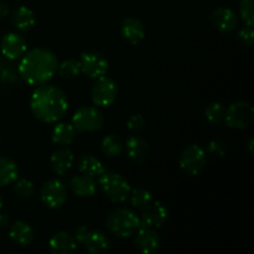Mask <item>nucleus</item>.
<instances>
[{
    "mask_svg": "<svg viewBox=\"0 0 254 254\" xmlns=\"http://www.w3.org/2000/svg\"><path fill=\"white\" fill-rule=\"evenodd\" d=\"M30 109L37 121L46 124L57 123L68 111V98L61 88L45 83L32 93Z\"/></svg>",
    "mask_w": 254,
    "mask_h": 254,
    "instance_id": "1",
    "label": "nucleus"
},
{
    "mask_svg": "<svg viewBox=\"0 0 254 254\" xmlns=\"http://www.w3.org/2000/svg\"><path fill=\"white\" fill-rule=\"evenodd\" d=\"M59 60L51 50L34 49L25 52L19 64V74L30 86L47 83L56 74Z\"/></svg>",
    "mask_w": 254,
    "mask_h": 254,
    "instance_id": "2",
    "label": "nucleus"
},
{
    "mask_svg": "<svg viewBox=\"0 0 254 254\" xmlns=\"http://www.w3.org/2000/svg\"><path fill=\"white\" fill-rule=\"evenodd\" d=\"M139 226H140L139 216L126 207L114 208L106 217V227L108 232L122 240L131 237L136 232Z\"/></svg>",
    "mask_w": 254,
    "mask_h": 254,
    "instance_id": "3",
    "label": "nucleus"
},
{
    "mask_svg": "<svg viewBox=\"0 0 254 254\" xmlns=\"http://www.w3.org/2000/svg\"><path fill=\"white\" fill-rule=\"evenodd\" d=\"M98 185L102 192L113 203H123L130 195V184L124 176L113 171H104L98 176Z\"/></svg>",
    "mask_w": 254,
    "mask_h": 254,
    "instance_id": "4",
    "label": "nucleus"
},
{
    "mask_svg": "<svg viewBox=\"0 0 254 254\" xmlns=\"http://www.w3.org/2000/svg\"><path fill=\"white\" fill-rule=\"evenodd\" d=\"M103 114L96 107H81L72 117V126L81 133H96L103 128Z\"/></svg>",
    "mask_w": 254,
    "mask_h": 254,
    "instance_id": "5",
    "label": "nucleus"
},
{
    "mask_svg": "<svg viewBox=\"0 0 254 254\" xmlns=\"http://www.w3.org/2000/svg\"><path fill=\"white\" fill-rule=\"evenodd\" d=\"M226 126L237 130L250 128L254 122V108L248 102H236L226 108L225 121Z\"/></svg>",
    "mask_w": 254,
    "mask_h": 254,
    "instance_id": "6",
    "label": "nucleus"
},
{
    "mask_svg": "<svg viewBox=\"0 0 254 254\" xmlns=\"http://www.w3.org/2000/svg\"><path fill=\"white\" fill-rule=\"evenodd\" d=\"M180 169L189 176H197L206 165V151L198 144L188 145L179 156Z\"/></svg>",
    "mask_w": 254,
    "mask_h": 254,
    "instance_id": "7",
    "label": "nucleus"
},
{
    "mask_svg": "<svg viewBox=\"0 0 254 254\" xmlns=\"http://www.w3.org/2000/svg\"><path fill=\"white\" fill-rule=\"evenodd\" d=\"M92 102L97 107H109L118 97V86L112 78L102 76L96 78L91 89Z\"/></svg>",
    "mask_w": 254,
    "mask_h": 254,
    "instance_id": "8",
    "label": "nucleus"
},
{
    "mask_svg": "<svg viewBox=\"0 0 254 254\" xmlns=\"http://www.w3.org/2000/svg\"><path fill=\"white\" fill-rule=\"evenodd\" d=\"M40 200L47 208H51V210L62 207L67 201L66 186L57 179H50L41 186Z\"/></svg>",
    "mask_w": 254,
    "mask_h": 254,
    "instance_id": "9",
    "label": "nucleus"
},
{
    "mask_svg": "<svg viewBox=\"0 0 254 254\" xmlns=\"http://www.w3.org/2000/svg\"><path fill=\"white\" fill-rule=\"evenodd\" d=\"M169 218V211L164 203L158 200H151L146 206L141 208L140 226L150 228H160L166 223Z\"/></svg>",
    "mask_w": 254,
    "mask_h": 254,
    "instance_id": "10",
    "label": "nucleus"
},
{
    "mask_svg": "<svg viewBox=\"0 0 254 254\" xmlns=\"http://www.w3.org/2000/svg\"><path fill=\"white\" fill-rule=\"evenodd\" d=\"M79 64H81V72L93 79L106 76L109 68L108 60L102 54L94 51L83 52L81 55Z\"/></svg>",
    "mask_w": 254,
    "mask_h": 254,
    "instance_id": "11",
    "label": "nucleus"
},
{
    "mask_svg": "<svg viewBox=\"0 0 254 254\" xmlns=\"http://www.w3.org/2000/svg\"><path fill=\"white\" fill-rule=\"evenodd\" d=\"M135 235V247L143 254H155L160 250L161 241L154 228L139 226Z\"/></svg>",
    "mask_w": 254,
    "mask_h": 254,
    "instance_id": "12",
    "label": "nucleus"
},
{
    "mask_svg": "<svg viewBox=\"0 0 254 254\" xmlns=\"http://www.w3.org/2000/svg\"><path fill=\"white\" fill-rule=\"evenodd\" d=\"M210 21L217 31L222 34H230L235 31L238 24L237 14L232 9L226 6H220L213 10L210 15Z\"/></svg>",
    "mask_w": 254,
    "mask_h": 254,
    "instance_id": "13",
    "label": "nucleus"
},
{
    "mask_svg": "<svg viewBox=\"0 0 254 254\" xmlns=\"http://www.w3.org/2000/svg\"><path fill=\"white\" fill-rule=\"evenodd\" d=\"M27 50L26 40L16 32H9L1 40V54L9 60H17Z\"/></svg>",
    "mask_w": 254,
    "mask_h": 254,
    "instance_id": "14",
    "label": "nucleus"
},
{
    "mask_svg": "<svg viewBox=\"0 0 254 254\" xmlns=\"http://www.w3.org/2000/svg\"><path fill=\"white\" fill-rule=\"evenodd\" d=\"M124 148L128 159L134 164H143L150 153L148 141L139 135L129 136L124 144Z\"/></svg>",
    "mask_w": 254,
    "mask_h": 254,
    "instance_id": "15",
    "label": "nucleus"
},
{
    "mask_svg": "<svg viewBox=\"0 0 254 254\" xmlns=\"http://www.w3.org/2000/svg\"><path fill=\"white\" fill-rule=\"evenodd\" d=\"M121 35L128 44H140L145 37V29H144L143 22L136 17H126L121 24Z\"/></svg>",
    "mask_w": 254,
    "mask_h": 254,
    "instance_id": "16",
    "label": "nucleus"
},
{
    "mask_svg": "<svg viewBox=\"0 0 254 254\" xmlns=\"http://www.w3.org/2000/svg\"><path fill=\"white\" fill-rule=\"evenodd\" d=\"M49 250L52 254H72L77 250V241L71 233L60 231L50 238Z\"/></svg>",
    "mask_w": 254,
    "mask_h": 254,
    "instance_id": "17",
    "label": "nucleus"
},
{
    "mask_svg": "<svg viewBox=\"0 0 254 254\" xmlns=\"http://www.w3.org/2000/svg\"><path fill=\"white\" fill-rule=\"evenodd\" d=\"M73 153L67 146H62V148H59L57 150H55L52 153L51 159H50L52 170L59 176H64V174L68 173L72 166H73Z\"/></svg>",
    "mask_w": 254,
    "mask_h": 254,
    "instance_id": "18",
    "label": "nucleus"
},
{
    "mask_svg": "<svg viewBox=\"0 0 254 254\" xmlns=\"http://www.w3.org/2000/svg\"><path fill=\"white\" fill-rule=\"evenodd\" d=\"M82 245L91 254H106L112 247V242L108 236L99 230L89 231Z\"/></svg>",
    "mask_w": 254,
    "mask_h": 254,
    "instance_id": "19",
    "label": "nucleus"
},
{
    "mask_svg": "<svg viewBox=\"0 0 254 254\" xmlns=\"http://www.w3.org/2000/svg\"><path fill=\"white\" fill-rule=\"evenodd\" d=\"M9 237L10 240L17 246L21 247H26V246L31 245L35 240V232L34 228L25 221H15L9 230Z\"/></svg>",
    "mask_w": 254,
    "mask_h": 254,
    "instance_id": "20",
    "label": "nucleus"
},
{
    "mask_svg": "<svg viewBox=\"0 0 254 254\" xmlns=\"http://www.w3.org/2000/svg\"><path fill=\"white\" fill-rule=\"evenodd\" d=\"M77 166L79 173L91 178H98L106 171L102 161L89 153H83L78 156Z\"/></svg>",
    "mask_w": 254,
    "mask_h": 254,
    "instance_id": "21",
    "label": "nucleus"
},
{
    "mask_svg": "<svg viewBox=\"0 0 254 254\" xmlns=\"http://www.w3.org/2000/svg\"><path fill=\"white\" fill-rule=\"evenodd\" d=\"M69 188L78 197H91L97 192V183L94 179L83 174L73 176L69 181Z\"/></svg>",
    "mask_w": 254,
    "mask_h": 254,
    "instance_id": "22",
    "label": "nucleus"
},
{
    "mask_svg": "<svg viewBox=\"0 0 254 254\" xmlns=\"http://www.w3.org/2000/svg\"><path fill=\"white\" fill-rule=\"evenodd\" d=\"M11 21L15 29L19 30L20 32H29L30 30L34 29L36 24V19L31 9H29L25 5L16 7L11 15Z\"/></svg>",
    "mask_w": 254,
    "mask_h": 254,
    "instance_id": "23",
    "label": "nucleus"
},
{
    "mask_svg": "<svg viewBox=\"0 0 254 254\" xmlns=\"http://www.w3.org/2000/svg\"><path fill=\"white\" fill-rule=\"evenodd\" d=\"M19 178V168L12 159L0 156V189L14 184Z\"/></svg>",
    "mask_w": 254,
    "mask_h": 254,
    "instance_id": "24",
    "label": "nucleus"
},
{
    "mask_svg": "<svg viewBox=\"0 0 254 254\" xmlns=\"http://www.w3.org/2000/svg\"><path fill=\"white\" fill-rule=\"evenodd\" d=\"M77 136V130L69 123H59L52 130V141L57 145H71Z\"/></svg>",
    "mask_w": 254,
    "mask_h": 254,
    "instance_id": "25",
    "label": "nucleus"
},
{
    "mask_svg": "<svg viewBox=\"0 0 254 254\" xmlns=\"http://www.w3.org/2000/svg\"><path fill=\"white\" fill-rule=\"evenodd\" d=\"M101 150L107 158H117L124 150V141L117 134H109L104 136L101 144Z\"/></svg>",
    "mask_w": 254,
    "mask_h": 254,
    "instance_id": "26",
    "label": "nucleus"
},
{
    "mask_svg": "<svg viewBox=\"0 0 254 254\" xmlns=\"http://www.w3.org/2000/svg\"><path fill=\"white\" fill-rule=\"evenodd\" d=\"M57 72L64 79H74L81 73V64L79 60L69 59L64 61L57 67Z\"/></svg>",
    "mask_w": 254,
    "mask_h": 254,
    "instance_id": "27",
    "label": "nucleus"
},
{
    "mask_svg": "<svg viewBox=\"0 0 254 254\" xmlns=\"http://www.w3.org/2000/svg\"><path fill=\"white\" fill-rule=\"evenodd\" d=\"M226 108L221 102H212L205 109V117L210 123L221 124L225 121Z\"/></svg>",
    "mask_w": 254,
    "mask_h": 254,
    "instance_id": "28",
    "label": "nucleus"
},
{
    "mask_svg": "<svg viewBox=\"0 0 254 254\" xmlns=\"http://www.w3.org/2000/svg\"><path fill=\"white\" fill-rule=\"evenodd\" d=\"M130 203L134 208H141L144 206L148 205L151 200H153V193L145 188H138V189H134V190L130 191Z\"/></svg>",
    "mask_w": 254,
    "mask_h": 254,
    "instance_id": "29",
    "label": "nucleus"
},
{
    "mask_svg": "<svg viewBox=\"0 0 254 254\" xmlns=\"http://www.w3.org/2000/svg\"><path fill=\"white\" fill-rule=\"evenodd\" d=\"M14 192L16 197L20 198V200H30L35 195V186L27 179H20V180L15 181Z\"/></svg>",
    "mask_w": 254,
    "mask_h": 254,
    "instance_id": "30",
    "label": "nucleus"
},
{
    "mask_svg": "<svg viewBox=\"0 0 254 254\" xmlns=\"http://www.w3.org/2000/svg\"><path fill=\"white\" fill-rule=\"evenodd\" d=\"M240 15L247 26H253L254 24V0H241Z\"/></svg>",
    "mask_w": 254,
    "mask_h": 254,
    "instance_id": "31",
    "label": "nucleus"
},
{
    "mask_svg": "<svg viewBox=\"0 0 254 254\" xmlns=\"http://www.w3.org/2000/svg\"><path fill=\"white\" fill-rule=\"evenodd\" d=\"M145 127V118L141 114H133L127 121V128L131 131V133H139Z\"/></svg>",
    "mask_w": 254,
    "mask_h": 254,
    "instance_id": "32",
    "label": "nucleus"
},
{
    "mask_svg": "<svg viewBox=\"0 0 254 254\" xmlns=\"http://www.w3.org/2000/svg\"><path fill=\"white\" fill-rule=\"evenodd\" d=\"M207 151L210 155L216 156V158H222V156L226 155L227 153V146L223 141L221 140H212L208 143L207 145Z\"/></svg>",
    "mask_w": 254,
    "mask_h": 254,
    "instance_id": "33",
    "label": "nucleus"
},
{
    "mask_svg": "<svg viewBox=\"0 0 254 254\" xmlns=\"http://www.w3.org/2000/svg\"><path fill=\"white\" fill-rule=\"evenodd\" d=\"M237 40L241 44L245 45V46L252 47L254 41L253 26H247V25H246L245 27H242V29L240 30V32L237 34Z\"/></svg>",
    "mask_w": 254,
    "mask_h": 254,
    "instance_id": "34",
    "label": "nucleus"
},
{
    "mask_svg": "<svg viewBox=\"0 0 254 254\" xmlns=\"http://www.w3.org/2000/svg\"><path fill=\"white\" fill-rule=\"evenodd\" d=\"M89 228L87 227V226H79V227H77L76 230H74V235H73V237L76 238V241H77V243H83L84 242V240H86V237H87V235H88L89 233Z\"/></svg>",
    "mask_w": 254,
    "mask_h": 254,
    "instance_id": "35",
    "label": "nucleus"
},
{
    "mask_svg": "<svg viewBox=\"0 0 254 254\" xmlns=\"http://www.w3.org/2000/svg\"><path fill=\"white\" fill-rule=\"evenodd\" d=\"M9 14H10L9 5H7L6 2H4L0 0V20H2V19H5L6 16H9Z\"/></svg>",
    "mask_w": 254,
    "mask_h": 254,
    "instance_id": "36",
    "label": "nucleus"
},
{
    "mask_svg": "<svg viewBox=\"0 0 254 254\" xmlns=\"http://www.w3.org/2000/svg\"><path fill=\"white\" fill-rule=\"evenodd\" d=\"M9 225V217L5 213H0V231L4 230Z\"/></svg>",
    "mask_w": 254,
    "mask_h": 254,
    "instance_id": "37",
    "label": "nucleus"
},
{
    "mask_svg": "<svg viewBox=\"0 0 254 254\" xmlns=\"http://www.w3.org/2000/svg\"><path fill=\"white\" fill-rule=\"evenodd\" d=\"M247 146H248V151H250V154L251 155H253L254 154V139L253 138L248 139Z\"/></svg>",
    "mask_w": 254,
    "mask_h": 254,
    "instance_id": "38",
    "label": "nucleus"
},
{
    "mask_svg": "<svg viewBox=\"0 0 254 254\" xmlns=\"http://www.w3.org/2000/svg\"><path fill=\"white\" fill-rule=\"evenodd\" d=\"M2 205H4V198H2V196L0 195V210H1Z\"/></svg>",
    "mask_w": 254,
    "mask_h": 254,
    "instance_id": "39",
    "label": "nucleus"
},
{
    "mask_svg": "<svg viewBox=\"0 0 254 254\" xmlns=\"http://www.w3.org/2000/svg\"><path fill=\"white\" fill-rule=\"evenodd\" d=\"M0 143H1V139H0Z\"/></svg>",
    "mask_w": 254,
    "mask_h": 254,
    "instance_id": "40",
    "label": "nucleus"
}]
</instances>
